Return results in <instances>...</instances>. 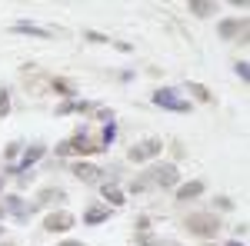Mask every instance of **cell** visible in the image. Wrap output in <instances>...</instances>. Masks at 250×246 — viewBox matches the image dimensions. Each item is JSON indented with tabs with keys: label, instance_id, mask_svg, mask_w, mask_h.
<instances>
[{
	"label": "cell",
	"instance_id": "6da1fadb",
	"mask_svg": "<svg viewBox=\"0 0 250 246\" xmlns=\"http://www.w3.org/2000/svg\"><path fill=\"white\" fill-rule=\"evenodd\" d=\"M187 233H193V236H217L220 233V220L213 216V213H193V216H187Z\"/></svg>",
	"mask_w": 250,
	"mask_h": 246
},
{
	"label": "cell",
	"instance_id": "7a4b0ae2",
	"mask_svg": "<svg viewBox=\"0 0 250 246\" xmlns=\"http://www.w3.org/2000/svg\"><path fill=\"white\" fill-rule=\"evenodd\" d=\"M154 103L164 107V110H173V114H190V100H184V96L177 94V90H170V87L154 90Z\"/></svg>",
	"mask_w": 250,
	"mask_h": 246
},
{
	"label": "cell",
	"instance_id": "3957f363",
	"mask_svg": "<svg viewBox=\"0 0 250 246\" xmlns=\"http://www.w3.org/2000/svg\"><path fill=\"white\" fill-rule=\"evenodd\" d=\"M147 180L157 183V187H177V183H180V170H177L173 163H157Z\"/></svg>",
	"mask_w": 250,
	"mask_h": 246
},
{
	"label": "cell",
	"instance_id": "277c9868",
	"mask_svg": "<svg viewBox=\"0 0 250 246\" xmlns=\"http://www.w3.org/2000/svg\"><path fill=\"white\" fill-rule=\"evenodd\" d=\"M160 150H164L160 140H144V143H134V147L127 150V156H130V163H144V160H154Z\"/></svg>",
	"mask_w": 250,
	"mask_h": 246
},
{
	"label": "cell",
	"instance_id": "5b68a950",
	"mask_svg": "<svg viewBox=\"0 0 250 246\" xmlns=\"http://www.w3.org/2000/svg\"><path fill=\"white\" fill-rule=\"evenodd\" d=\"M77 223V216L74 213H67V209H57V213H47V220H43V229L47 233H67V229Z\"/></svg>",
	"mask_w": 250,
	"mask_h": 246
},
{
	"label": "cell",
	"instance_id": "8992f818",
	"mask_svg": "<svg viewBox=\"0 0 250 246\" xmlns=\"http://www.w3.org/2000/svg\"><path fill=\"white\" fill-rule=\"evenodd\" d=\"M43 153H47V147H43V143H34V147H27V150H23V160H20V167H7V170L14 173V176H20V173L30 170V167L37 163Z\"/></svg>",
	"mask_w": 250,
	"mask_h": 246
},
{
	"label": "cell",
	"instance_id": "52a82bcc",
	"mask_svg": "<svg viewBox=\"0 0 250 246\" xmlns=\"http://www.w3.org/2000/svg\"><path fill=\"white\" fill-rule=\"evenodd\" d=\"M70 173L77 176L80 183H104V170H100V167H94V163H83V160H80V163H74V167H70Z\"/></svg>",
	"mask_w": 250,
	"mask_h": 246
},
{
	"label": "cell",
	"instance_id": "ba28073f",
	"mask_svg": "<svg viewBox=\"0 0 250 246\" xmlns=\"http://www.w3.org/2000/svg\"><path fill=\"white\" fill-rule=\"evenodd\" d=\"M67 150H70V153H80V156H83V153H100L104 147H100V143H90V140H87V133L80 130V133H74V136L67 140Z\"/></svg>",
	"mask_w": 250,
	"mask_h": 246
},
{
	"label": "cell",
	"instance_id": "9c48e42d",
	"mask_svg": "<svg viewBox=\"0 0 250 246\" xmlns=\"http://www.w3.org/2000/svg\"><path fill=\"white\" fill-rule=\"evenodd\" d=\"M10 30H14V34H27V37H40V40L54 37V30H47V27H40V23H30V20H17Z\"/></svg>",
	"mask_w": 250,
	"mask_h": 246
},
{
	"label": "cell",
	"instance_id": "30bf717a",
	"mask_svg": "<svg viewBox=\"0 0 250 246\" xmlns=\"http://www.w3.org/2000/svg\"><path fill=\"white\" fill-rule=\"evenodd\" d=\"M217 34L224 40H233L240 34V40H247V20H224L220 27H217Z\"/></svg>",
	"mask_w": 250,
	"mask_h": 246
},
{
	"label": "cell",
	"instance_id": "8fae6325",
	"mask_svg": "<svg viewBox=\"0 0 250 246\" xmlns=\"http://www.w3.org/2000/svg\"><path fill=\"white\" fill-rule=\"evenodd\" d=\"M3 209H7V213H14L20 223H27V216H30V213H34L37 207H27L20 196H7V200H3Z\"/></svg>",
	"mask_w": 250,
	"mask_h": 246
},
{
	"label": "cell",
	"instance_id": "7c38bea8",
	"mask_svg": "<svg viewBox=\"0 0 250 246\" xmlns=\"http://www.w3.org/2000/svg\"><path fill=\"white\" fill-rule=\"evenodd\" d=\"M204 180H190V183H177V200L180 203H187V200H197L200 193H204Z\"/></svg>",
	"mask_w": 250,
	"mask_h": 246
},
{
	"label": "cell",
	"instance_id": "4fadbf2b",
	"mask_svg": "<svg viewBox=\"0 0 250 246\" xmlns=\"http://www.w3.org/2000/svg\"><path fill=\"white\" fill-rule=\"evenodd\" d=\"M97 110V103H87V100H67V103H60V116H67V114H94Z\"/></svg>",
	"mask_w": 250,
	"mask_h": 246
},
{
	"label": "cell",
	"instance_id": "5bb4252c",
	"mask_svg": "<svg viewBox=\"0 0 250 246\" xmlns=\"http://www.w3.org/2000/svg\"><path fill=\"white\" fill-rule=\"evenodd\" d=\"M107 216H110V207H87L83 223L87 227H100V223H107Z\"/></svg>",
	"mask_w": 250,
	"mask_h": 246
},
{
	"label": "cell",
	"instance_id": "9a60e30c",
	"mask_svg": "<svg viewBox=\"0 0 250 246\" xmlns=\"http://www.w3.org/2000/svg\"><path fill=\"white\" fill-rule=\"evenodd\" d=\"M50 90L60 94V96H74V94H77V83L67 80V76H54V80H50Z\"/></svg>",
	"mask_w": 250,
	"mask_h": 246
},
{
	"label": "cell",
	"instance_id": "2e32d148",
	"mask_svg": "<svg viewBox=\"0 0 250 246\" xmlns=\"http://www.w3.org/2000/svg\"><path fill=\"white\" fill-rule=\"evenodd\" d=\"M60 200H63V189L47 187V189H40V196H37V203H34V207H50V203H60Z\"/></svg>",
	"mask_w": 250,
	"mask_h": 246
},
{
	"label": "cell",
	"instance_id": "e0dca14e",
	"mask_svg": "<svg viewBox=\"0 0 250 246\" xmlns=\"http://www.w3.org/2000/svg\"><path fill=\"white\" fill-rule=\"evenodd\" d=\"M187 10H190L193 17H210L217 7H213L210 0H190V3H187Z\"/></svg>",
	"mask_w": 250,
	"mask_h": 246
},
{
	"label": "cell",
	"instance_id": "ac0fdd59",
	"mask_svg": "<svg viewBox=\"0 0 250 246\" xmlns=\"http://www.w3.org/2000/svg\"><path fill=\"white\" fill-rule=\"evenodd\" d=\"M104 196H107L110 207H124V193H120L114 183H104Z\"/></svg>",
	"mask_w": 250,
	"mask_h": 246
},
{
	"label": "cell",
	"instance_id": "d6986e66",
	"mask_svg": "<svg viewBox=\"0 0 250 246\" xmlns=\"http://www.w3.org/2000/svg\"><path fill=\"white\" fill-rule=\"evenodd\" d=\"M187 90H190L197 100H204V103H210V100H213V94L207 90V87H200V83H187Z\"/></svg>",
	"mask_w": 250,
	"mask_h": 246
},
{
	"label": "cell",
	"instance_id": "ffe728a7",
	"mask_svg": "<svg viewBox=\"0 0 250 246\" xmlns=\"http://www.w3.org/2000/svg\"><path fill=\"white\" fill-rule=\"evenodd\" d=\"M0 116H10V90L0 87Z\"/></svg>",
	"mask_w": 250,
	"mask_h": 246
},
{
	"label": "cell",
	"instance_id": "44dd1931",
	"mask_svg": "<svg viewBox=\"0 0 250 246\" xmlns=\"http://www.w3.org/2000/svg\"><path fill=\"white\" fill-rule=\"evenodd\" d=\"M83 37L90 40V43H114V40L107 37V34H100V30H87V34H83Z\"/></svg>",
	"mask_w": 250,
	"mask_h": 246
},
{
	"label": "cell",
	"instance_id": "7402d4cb",
	"mask_svg": "<svg viewBox=\"0 0 250 246\" xmlns=\"http://www.w3.org/2000/svg\"><path fill=\"white\" fill-rule=\"evenodd\" d=\"M114 133H117V127H114V123H107V127H104V140H100V147H104V150L110 147V140H114Z\"/></svg>",
	"mask_w": 250,
	"mask_h": 246
},
{
	"label": "cell",
	"instance_id": "603a6c76",
	"mask_svg": "<svg viewBox=\"0 0 250 246\" xmlns=\"http://www.w3.org/2000/svg\"><path fill=\"white\" fill-rule=\"evenodd\" d=\"M233 70H237V76H240V80H250V67H247V60L233 63Z\"/></svg>",
	"mask_w": 250,
	"mask_h": 246
},
{
	"label": "cell",
	"instance_id": "cb8c5ba5",
	"mask_svg": "<svg viewBox=\"0 0 250 246\" xmlns=\"http://www.w3.org/2000/svg\"><path fill=\"white\" fill-rule=\"evenodd\" d=\"M137 243H140V246H157V240H154V236H147V233H140Z\"/></svg>",
	"mask_w": 250,
	"mask_h": 246
},
{
	"label": "cell",
	"instance_id": "d4e9b609",
	"mask_svg": "<svg viewBox=\"0 0 250 246\" xmlns=\"http://www.w3.org/2000/svg\"><path fill=\"white\" fill-rule=\"evenodd\" d=\"M147 227H150V220H147V216H140V220H137V229H140V233H147Z\"/></svg>",
	"mask_w": 250,
	"mask_h": 246
},
{
	"label": "cell",
	"instance_id": "484cf974",
	"mask_svg": "<svg viewBox=\"0 0 250 246\" xmlns=\"http://www.w3.org/2000/svg\"><path fill=\"white\" fill-rule=\"evenodd\" d=\"M217 207H220V209H230L233 203H230V200H227V196H217Z\"/></svg>",
	"mask_w": 250,
	"mask_h": 246
},
{
	"label": "cell",
	"instance_id": "4316f807",
	"mask_svg": "<svg viewBox=\"0 0 250 246\" xmlns=\"http://www.w3.org/2000/svg\"><path fill=\"white\" fill-rule=\"evenodd\" d=\"M20 153V143H7V156H17Z\"/></svg>",
	"mask_w": 250,
	"mask_h": 246
},
{
	"label": "cell",
	"instance_id": "83f0119b",
	"mask_svg": "<svg viewBox=\"0 0 250 246\" xmlns=\"http://www.w3.org/2000/svg\"><path fill=\"white\" fill-rule=\"evenodd\" d=\"M60 246H87V243H80V240H63Z\"/></svg>",
	"mask_w": 250,
	"mask_h": 246
},
{
	"label": "cell",
	"instance_id": "f1b7e54d",
	"mask_svg": "<svg viewBox=\"0 0 250 246\" xmlns=\"http://www.w3.org/2000/svg\"><path fill=\"white\" fill-rule=\"evenodd\" d=\"M227 246H244V243H240V240H233V243H227Z\"/></svg>",
	"mask_w": 250,
	"mask_h": 246
},
{
	"label": "cell",
	"instance_id": "f546056e",
	"mask_svg": "<svg viewBox=\"0 0 250 246\" xmlns=\"http://www.w3.org/2000/svg\"><path fill=\"white\" fill-rule=\"evenodd\" d=\"M3 213H7V209H3V207H0V220H3Z\"/></svg>",
	"mask_w": 250,
	"mask_h": 246
},
{
	"label": "cell",
	"instance_id": "4dcf8cb0",
	"mask_svg": "<svg viewBox=\"0 0 250 246\" xmlns=\"http://www.w3.org/2000/svg\"><path fill=\"white\" fill-rule=\"evenodd\" d=\"M0 193H3V176H0Z\"/></svg>",
	"mask_w": 250,
	"mask_h": 246
},
{
	"label": "cell",
	"instance_id": "1f68e13d",
	"mask_svg": "<svg viewBox=\"0 0 250 246\" xmlns=\"http://www.w3.org/2000/svg\"><path fill=\"white\" fill-rule=\"evenodd\" d=\"M0 233H3V223H0Z\"/></svg>",
	"mask_w": 250,
	"mask_h": 246
}]
</instances>
